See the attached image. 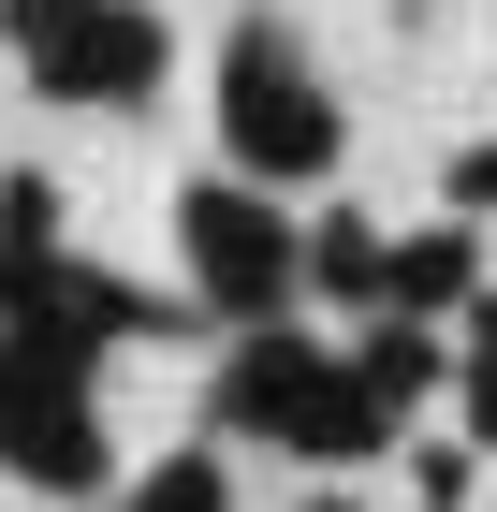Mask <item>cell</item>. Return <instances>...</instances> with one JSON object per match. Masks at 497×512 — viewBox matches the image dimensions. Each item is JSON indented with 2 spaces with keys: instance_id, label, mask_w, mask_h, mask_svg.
Segmentation results:
<instances>
[{
  "instance_id": "5b68a950",
  "label": "cell",
  "mask_w": 497,
  "mask_h": 512,
  "mask_svg": "<svg viewBox=\"0 0 497 512\" xmlns=\"http://www.w3.org/2000/svg\"><path fill=\"white\" fill-rule=\"evenodd\" d=\"M176 322H205V308H147L117 264H30V278H0V337H44V352H74V366H103L117 337H176Z\"/></svg>"
},
{
  "instance_id": "5bb4252c",
  "label": "cell",
  "mask_w": 497,
  "mask_h": 512,
  "mask_svg": "<svg viewBox=\"0 0 497 512\" xmlns=\"http://www.w3.org/2000/svg\"><path fill=\"white\" fill-rule=\"evenodd\" d=\"M454 410H468V439L497 454V352H468V381H454Z\"/></svg>"
},
{
  "instance_id": "ba28073f",
  "label": "cell",
  "mask_w": 497,
  "mask_h": 512,
  "mask_svg": "<svg viewBox=\"0 0 497 512\" xmlns=\"http://www.w3.org/2000/svg\"><path fill=\"white\" fill-rule=\"evenodd\" d=\"M381 278H395V249H381V220H366V205L307 220V293H337V308H381Z\"/></svg>"
},
{
  "instance_id": "7a4b0ae2",
  "label": "cell",
  "mask_w": 497,
  "mask_h": 512,
  "mask_svg": "<svg viewBox=\"0 0 497 512\" xmlns=\"http://www.w3.org/2000/svg\"><path fill=\"white\" fill-rule=\"evenodd\" d=\"M337 88L307 74V44L278 30V15H249V30L220 44V161L249 176V191H322L337 176Z\"/></svg>"
},
{
  "instance_id": "8fae6325",
  "label": "cell",
  "mask_w": 497,
  "mask_h": 512,
  "mask_svg": "<svg viewBox=\"0 0 497 512\" xmlns=\"http://www.w3.org/2000/svg\"><path fill=\"white\" fill-rule=\"evenodd\" d=\"M117 512H234V483H220V454H161V469L117 483Z\"/></svg>"
},
{
  "instance_id": "9c48e42d",
  "label": "cell",
  "mask_w": 497,
  "mask_h": 512,
  "mask_svg": "<svg viewBox=\"0 0 497 512\" xmlns=\"http://www.w3.org/2000/svg\"><path fill=\"white\" fill-rule=\"evenodd\" d=\"M351 381H366L395 425H410L424 395H439V337H424V322H366V337H351Z\"/></svg>"
},
{
  "instance_id": "8992f818",
  "label": "cell",
  "mask_w": 497,
  "mask_h": 512,
  "mask_svg": "<svg viewBox=\"0 0 497 512\" xmlns=\"http://www.w3.org/2000/svg\"><path fill=\"white\" fill-rule=\"evenodd\" d=\"M176 74V30H161V0H88L74 30L30 59L44 103H147V88Z\"/></svg>"
},
{
  "instance_id": "3957f363",
  "label": "cell",
  "mask_w": 497,
  "mask_h": 512,
  "mask_svg": "<svg viewBox=\"0 0 497 512\" xmlns=\"http://www.w3.org/2000/svg\"><path fill=\"white\" fill-rule=\"evenodd\" d=\"M176 264H191V308L234 322V337L293 322V293H307V235L278 220V191H249V176H191V191H176Z\"/></svg>"
},
{
  "instance_id": "52a82bcc",
  "label": "cell",
  "mask_w": 497,
  "mask_h": 512,
  "mask_svg": "<svg viewBox=\"0 0 497 512\" xmlns=\"http://www.w3.org/2000/svg\"><path fill=\"white\" fill-rule=\"evenodd\" d=\"M483 293V235L468 220H424V235H395V278H381V322H439Z\"/></svg>"
},
{
  "instance_id": "2e32d148",
  "label": "cell",
  "mask_w": 497,
  "mask_h": 512,
  "mask_svg": "<svg viewBox=\"0 0 497 512\" xmlns=\"http://www.w3.org/2000/svg\"><path fill=\"white\" fill-rule=\"evenodd\" d=\"M322 512H366V498H322Z\"/></svg>"
},
{
  "instance_id": "7c38bea8",
  "label": "cell",
  "mask_w": 497,
  "mask_h": 512,
  "mask_svg": "<svg viewBox=\"0 0 497 512\" xmlns=\"http://www.w3.org/2000/svg\"><path fill=\"white\" fill-rule=\"evenodd\" d=\"M74 15H88V0H0V44H15V59H44Z\"/></svg>"
},
{
  "instance_id": "4fadbf2b",
  "label": "cell",
  "mask_w": 497,
  "mask_h": 512,
  "mask_svg": "<svg viewBox=\"0 0 497 512\" xmlns=\"http://www.w3.org/2000/svg\"><path fill=\"white\" fill-rule=\"evenodd\" d=\"M439 191H454V220H497V132H483V147H454Z\"/></svg>"
},
{
  "instance_id": "30bf717a",
  "label": "cell",
  "mask_w": 497,
  "mask_h": 512,
  "mask_svg": "<svg viewBox=\"0 0 497 512\" xmlns=\"http://www.w3.org/2000/svg\"><path fill=\"white\" fill-rule=\"evenodd\" d=\"M59 176H44V161H15V176H0V278H30V264H59Z\"/></svg>"
},
{
  "instance_id": "277c9868",
  "label": "cell",
  "mask_w": 497,
  "mask_h": 512,
  "mask_svg": "<svg viewBox=\"0 0 497 512\" xmlns=\"http://www.w3.org/2000/svg\"><path fill=\"white\" fill-rule=\"evenodd\" d=\"M117 439H103V395H88L74 352H44V337H0V483H30V498H103Z\"/></svg>"
},
{
  "instance_id": "6da1fadb",
  "label": "cell",
  "mask_w": 497,
  "mask_h": 512,
  "mask_svg": "<svg viewBox=\"0 0 497 512\" xmlns=\"http://www.w3.org/2000/svg\"><path fill=\"white\" fill-rule=\"evenodd\" d=\"M220 425L264 439V454H307V469H366V454H395V410L351 381V352H322V337H293V322L234 337V366H220Z\"/></svg>"
},
{
  "instance_id": "9a60e30c",
  "label": "cell",
  "mask_w": 497,
  "mask_h": 512,
  "mask_svg": "<svg viewBox=\"0 0 497 512\" xmlns=\"http://www.w3.org/2000/svg\"><path fill=\"white\" fill-rule=\"evenodd\" d=\"M468 352H497V278H483V293H468Z\"/></svg>"
}]
</instances>
